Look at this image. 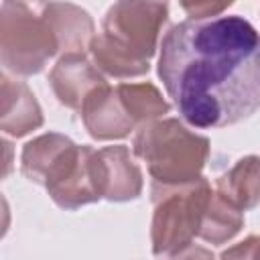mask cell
Wrapping results in <instances>:
<instances>
[{"instance_id": "obj_1", "label": "cell", "mask_w": 260, "mask_h": 260, "mask_svg": "<svg viewBox=\"0 0 260 260\" xmlns=\"http://www.w3.org/2000/svg\"><path fill=\"white\" fill-rule=\"evenodd\" d=\"M158 77L187 124L232 126L260 108V35L242 16L177 22L160 41Z\"/></svg>"}, {"instance_id": "obj_2", "label": "cell", "mask_w": 260, "mask_h": 260, "mask_svg": "<svg viewBox=\"0 0 260 260\" xmlns=\"http://www.w3.org/2000/svg\"><path fill=\"white\" fill-rule=\"evenodd\" d=\"M167 18L169 0H116L89 45L93 65L116 79L148 73Z\"/></svg>"}, {"instance_id": "obj_3", "label": "cell", "mask_w": 260, "mask_h": 260, "mask_svg": "<svg viewBox=\"0 0 260 260\" xmlns=\"http://www.w3.org/2000/svg\"><path fill=\"white\" fill-rule=\"evenodd\" d=\"M132 152L146 162L152 183L183 185L201 177L209 158V140L179 118H156L136 128Z\"/></svg>"}, {"instance_id": "obj_4", "label": "cell", "mask_w": 260, "mask_h": 260, "mask_svg": "<svg viewBox=\"0 0 260 260\" xmlns=\"http://www.w3.org/2000/svg\"><path fill=\"white\" fill-rule=\"evenodd\" d=\"M211 191L213 189L203 175L183 185L152 183L150 240L154 256L177 258L193 254V238L199 234Z\"/></svg>"}, {"instance_id": "obj_5", "label": "cell", "mask_w": 260, "mask_h": 260, "mask_svg": "<svg viewBox=\"0 0 260 260\" xmlns=\"http://www.w3.org/2000/svg\"><path fill=\"white\" fill-rule=\"evenodd\" d=\"M59 47L41 10L35 12L24 0H4L0 14V61L14 75H37Z\"/></svg>"}, {"instance_id": "obj_6", "label": "cell", "mask_w": 260, "mask_h": 260, "mask_svg": "<svg viewBox=\"0 0 260 260\" xmlns=\"http://www.w3.org/2000/svg\"><path fill=\"white\" fill-rule=\"evenodd\" d=\"M81 120L85 130L95 140H118L126 138L138 128L134 118L128 114L116 87L108 83L95 87L81 106Z\"/></svg>"}, {"instance_id": "obj_7", "label": "cell", "mask_w": 260, "mask_h": 260, "mask_svg": "<svg viewBox=\"0 0 260 260\" xmlns=\"http://www.w3.org/2000/svg\"><path fill=\"white\" fill-rule=\"evenodd\" d=\"M104 83H108L104 73L85 53L61 55L49 71V85L55 98L69 110H81L85 98Z\"/></svg>"}, {"instance_id": "obj_8", "label": "cell", "mask_w": 260, "mask_h": 260, "mask_svg": "<svg viewBox=\"0 0 260 260\" xmlns=\"http://www.w3.org/2000/svg\"><path fill=\"white\" fill-rule=\"evenodd\" d=\"M95 165L102 199L124 203L142 193V173L128 146L116 144L95 150Z\"/></svg>"}, {"instance_id": "obj_9", "label": "cell", "mask_w": 260, "mask_h": 260, "mask_svg": "<svg viewBox=\"0 0 260 260\" xmlns=\"http://www.w3.org/2000/svg\"><path fill=\"white\" fill-rule=\"evenodd\" d=\"M47 193L61 209H67V211L100 201L102 191L98 181L95 148L79 144V152L75 160L59 181L47 187Z\"/></svg>"}, {"instance_id": "obj_10", "label": "cell", "mask_w": 260, "mask_h": 260, "mask_svg": "<svg viewBox=\"0 0 260 260\" xmlns=\"http://www.w3.org/2000/svg\"><path fill=\"white\" fill-rule=\"evenodd\" d=\"M39 10L55 35L59 57L67 53L89 51V45L95 37V24L87 10L65 0H45Z\"/></svg>"}, {"instance_id": "obj_11", "label": "cell", "mask_w": 260, "mask_h": 260, "mask_svg": "<svg viewBox=\"0 0 260 260\" xmlns=\"http://www.w3.org/2000/svg\"><path fill=\"white\" fill-rule=\"evenodd\" d=\"M0 95V130L4 134L20 138L43 126V110L24 81L2 73Z\"/></svg>"}, {"instance_id": "obj_12", "label": "cell", "mask_w": 260, "mask_h": 260, "mask_svg": "<svg viewBox=\"0 0 260 260\" xmlns=\"http://www.w3.org/2000/svg\"><path fill=\"white\" fill-rule=\"evenodd\" d=\"M215 191L242 211L260 203V156L248 154L215 181Z\"/></svg>"}, {"instance_id": "obj_13", "label": "cell", "mask_w": 260, "mask_h": 260, "mask_svg": "<svg viewBox=\"0 0 260 260\" xmlns=\"http://www.w3.org/2000/svg\"><path fill=\"white\" fill-rule=\"evenodd\" d=\"M73 140L59 132H47L32 140H28L20 154V173L37 183L43 185L49 169L55 165V160L67 150V146Z\"/></svg>"}, {"instance_id": "obj_14", "label": "cell", "mask_w": 260, "mask_h": 260, "mask_svg": "<svg viewBox=\"0 0 260 260\" xmlns=\"http://www.w3.org/2000/svg\"><path fill=\"white\" fill-rule=\"evenodd\" d=\"M244 228L242 209L221 197L215 189L209 195L197 238L207 244H225Z\"/></svg>"}, {"instance_id": "obj_15", "label": "cell", "mask_w": 260, "mask_h": 260, "mask_svg": "<svg viewBox=\"0 0 260 260\" xmlns=\"http://www.w3.org/2000/svg\"><path fill=\"white\" fill-rule=\"evenodd\" d=\"M128 114L140 126L144 122L162 118L169 114L171 106L152 83H118L116 85Z\"/></svg>"}, {"instance_id": "obj_16", "label": "cell", "mask_w": 260, "mask_h": 260, "mask_svg": "<svg viewBox=\"0 0 260 260\" xmlns=\"http://www.w3.org/2000/svg\"><path fill=\"white\" fill-rule=\"evenodd\" d=\"M179 4L191 20H203L221 14L234 0H179Z\"/></svg>"}, {"instance_id": "obj_17", "label": "cell", "mask_w": 260, "mask_h": 260, "mask_svg": "<svg viewBox=\"0 0 260 260\" xmlns=\"http://www.w3.org/2000/svg\"><path fill=\"white\" fill-rule=\"evenodd\" d=\"M221 258H260V236H250L221 252Z\"/></svg>"}]
</instances>
